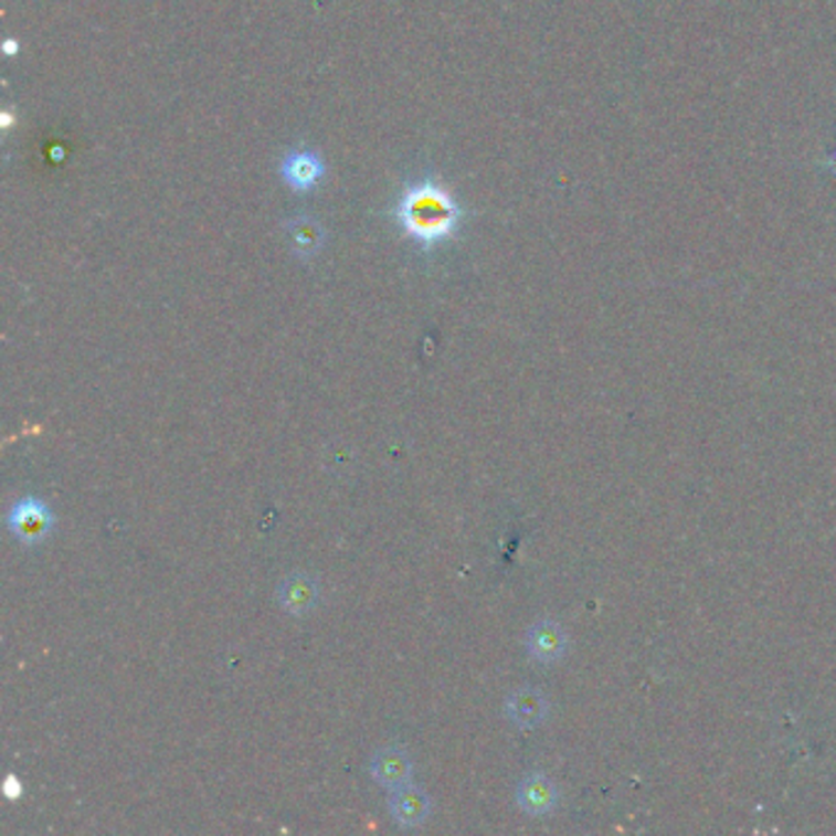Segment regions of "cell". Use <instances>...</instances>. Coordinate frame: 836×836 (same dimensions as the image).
I'll use <instances>...</instances> for the list:
<instances>
[{
    "label": "cell",
    "mask_w": 836,
    "mask_h": 836,
    "mask_svg": "<svg viewBox=\"0 0 836 836\" xmlns=\"http://www.w3.org/2000/svg\"><path fill=\"white\" fill-rule=\"evenodd\" d=\"M393 216L408 239L415 241L420 248L432 251L456 236L464 209L437 180H420L403 189Z\"/></svg>",
    "instance_id": "obj_1"
},
{
    "label": "cell",
    "mask_w": 836,
    "mask_h": 836,
    "mask_svg": "<svg viewBox=\"0 0 836 836\" xmlns=\"http://www.w3.org/2000/svg\"><path fill=\"white\" fill-rule=\"evenodd\" d=\"M8 528L22 544H40L54 528V512L40 498H20L8 512Z\"/></svg>",
    "instance_id": "obj_2"
},
{
    "label": "cell",
    "mask_w": 836,
    "mask_h": 836,
    "mask_svg": "<svg viewBox=\"0 0 836 836\" xmlns=\"http://www.w3.org/2000/svg\"><path fill=\"white\" fill-rule=\"evenodd\" d=\"M327 165L315 150H289L281 162L283 182L297 194H309L325 180Z\"/></svg>",
    "instance_id": "obj_3"
},
{
    "label": "cell",
    "mask_w": 836,
    "mask_h": 836,
    "mask_svg": "<svg viewBox=\"0 0 836 836\" xmlns=\"http://www.w3.org/2000/svg\"><path fill=\"white\" fill-rule=\"evenodd\" d=\"M275 599H277V604H281V609L289 613V616H307V613H311L319 606L321 586L317 582V576H311L307 572H293V574H287L281 584H277Z\"/></svg>",
    "instance_id": "obj_4"
},
{
    "label": "cell",
    "mask_w": 836,
    "mask_h": 836,
    "mask_svg": "<svg viewBox=\"0 0 836 836\" xmlns=\"http://www.w3.org/2000/svg\"><path fill=\"white\" fill-rule=\"evenodd\" d=\"M412 773H415V763L403 745L388 743L371 755V775L378 785L388 790L412 783Z\"/></svg>",
    "instance_id": "obj_5"
},
{
    "label": "cell",
    "mask_w": 836,
    "mask_h": 836,
    "mask_svg": "<svg viewBox=\"0 0 836 836\" xmlns=\"http://www.w3.org/2000/svg\"><path fill=\"white\" fill-rule=\"evenodd\" d=\"M390 817H393L400 827H420L432 815V797L425 787L415 783H408L403 787L390 790L388 800Z\"/></svg>",
    "instance_id": "obj_6"
},
{
    "label": "cell",
    "mask_w": 836,
    "mask_h": 836,
    "mask_svg": "<svg viewBox=\"0 0 836 836\" xmlns=\"http://www.w3.org/2000/svg\"><path fill=\"white\" fill-rule=\"evenodd\" d=\"M516 800H518V805H520L522 812H526V815L542 817V815H550V812L557 807V800H560V795H557V787L548 775L532 773V775L520 780Z\"/></svg>",
    "instance_id": "obj_7"
},
{
    "label": "cell",
    "mask_w": 836,
    "mask_h": 836,
    "mask_svg": "<svg viewBox=\"0 0 836 836\" xmlns=\"http://www.w3.org/2000/svg\"><path fill=\"white\" fill-rule=\"evenodd\" d=\"M548 697L532 687H522L512 692L506 701V717L518 729H535L540 727L548 717Z\"/></svg>",
    "instance_id": "obj_8"
},
{
    "label": "cell",
    "mask_w": 836,
    "mask_h": 836,
    "mask_svg": "<svg viewBox=\"0 0 836 836\" xmlns=\"http://www.w3.org/2000/svg\"><path fill=\"white\" fill-rule=\"evenodd\" d=\"M526 645H528V653L538 663H557V660H562V655L567 650V635L562 626H557L554 621H538L528 631Z\"/></svg>",
    "instance_id": "obj_9"
},
{
    "label": "cell",
    "mask_w": 836,
    "mask_h": 836,
    "mask_svg": "<svg viewBox=\"0 0 836 836\" xmlns=\"http://www.w3.org/2000/svg\"><path fill=\"white\" fill-rule=\"evenodd\" d=\"M287 231H289V243H293V251L297 258L309 261L321 251L325 245V229H321L315 219H295L287 221Z\"/></svg>",
    "instance_id": "obj_10"
},
{
    "label": "cell",
    "mask_w": 836,
    "mask_h": 836,
    "mask_svg": "<svg viewBox=\"0 0 836 836\" xmlns=\"http://www.w3.org/2000/svg\"><path fill=\"white\" fill-rule=\"evenodd\" d=\"M3 52L8 54V57H15V54H20V42L13 40V38H8L3 42Z\"/></svg>",
    "instance_id": "obj_11"
},
{
    "label": "cell",
    "mask_w": 836,
    "mask_h": 836,
    "mask_svg": "<svg viewBox=\"0 0 836 836\" xmlns=\"http://www.w3.org/2000/svg\"><path fill=\"white\" fill-rule=\"evenodd\" d=\"M0 120H3V128H10V126H13V114H8V110H6V114L0 116Z\"/></svg>",
    "instance_id": "obj_12"
}]
</instances>
